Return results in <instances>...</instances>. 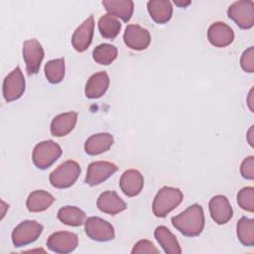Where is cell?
<instances>
[{"label":"cell","instance_id":"obj_23","mask_svg":"<svg viewBox=\"0 0 254 254\" xmlns=\"http://www.w3.org/2000/svg\"><path fill=\"white\" fill-rule=\"evenodd\" d=\"M155 238L159 242V244L164 249L167 254H180L182 253L181 246L176 238V236L166 227V226H158L154 232Z\"/></svg>","mask_w":254,"mask_h":254},{"label":"cell","instance_id":"obj_20","mask_svg":"<svg viewBox=\"0 0 254 254\" xmlns=\"http://www.w3.org/2000/svg\"><path fill=\"white\" fill-rule=\"evenodd\" d=\"M113 144V136L109 133H97L91 135L84 143V151L90 156L99 155L110 149Z\"/></svg>","mask_w":254,"mask_h":254},{"label":"cell","instance_id":"obj_8","mask_svg":"<svg viewBox=\"0 0 254 254\" xmlns=\"http://www.w3.org/2000/svg\"><path fill=\"white\" fill-rule=\"evenodd\" d=\"M45 53L42 45L36 39H30L23 44V59L29 75L36 74L40 70Z\"/></svg>","mask_w":254,"mask_h":254},{"label":"cell","instance_id":"obj_26","mask_svg":"<svg viewBox=\"0 0 254 254\" xmlns=\"http://www.w3.org/2000/svg\"><path fill=\"white\" fill-rule=\"evenodd\" d=\"M98 30L103 38L112 40L119 34L121 23L116 17L110 14H105L98 20Z\"/></svg>","mask_w":254,"mask_h":254},{"label":"cell","instance_id":"obj_36","mask_svg":"<svg viewBox=\"0 0 254 254\" xmlns=\"http://www.w3.org/2000/svg\"><path fill=\"white\" fill-rule=\"evenodd\" d=\"M174 3L177 5V6H179V7H187L188 5H190V3H191V1H190V0H188V1H179V0H176V1H174Z\"/></svg>","mask_w":254,"mask_h":254},{"label":"cell","instance_id":"obj_9","mask_svg":"<svg viewBox=\"0 0 254 254\" xmlns=\"http://www.w3.org/2000/svg\"><path fill=\"white\" fill-rule=\"evenodd\" d=\"M78 245V237L69 231H58L51 234L47 240V247L56 253L72 252Z\"/></svg>","mask_w":254,"mask_h":254},{"label":"cell","instance_id":"obj_1","mask_svg":"<svg viewBox=\"0 0 254 254\" xmlns=\"http://www.w3.org/2000/svg\"><path fill=\"white\" fill-rule=\"evenodd\" d=\"M172 223L185 236H197L204 227V214L201 205L194 203L182 213L172 217Z\"/></svg>","mask_w":254,"mask_h":254},{"label":"cell","instance_id":"obj_6","mask_svg":"<svg viewBox=\"0 0 254 254\" xmlns=\"http://www.w3.org/2000/svg\"><path fill=\"white\" fill-rule=\"evenodd\" d=\"M227 15L241 29H250L254 25V3L250 0H240L232 3Z\"/></svg>","mask_w":254,"mask_h":254},{"label":"cell","instance_id":"obj_21","mask_svg":"<svg viewBox=\"0 0 254 254\" xmlns=\"http://www.w3.org/2000/svg\"><path fill=\"white\" fill-rule=\"evenodd\" d=\"M102 5L108 14L128 22L134 11V3L131 0H104Z\"/></svg>","mask_w":254,"mask_h":254},{"label":"cell","instance_id":"obj_35","mask_svg":"<svg viewBox=\"0 0 254 254\" xmlns=\"http://www.w3.org/2000/svg\"><path fill=\"white\" fill-rule=\"evenodd\" d=\"M253 127L254 126H251L250 129L247 132V140H248V143L250 144L251 147L254 146V144H253Z\"/></svg>","mask_w":254,"mask_h":254},{"label":"cell","instance_id":"obj_2","mask_svg":"<svg viewBox=\"0 0 254 254\" xmlns=\"http://www.w3.org/2000/svg\"><path fill=\"white\" fill-rule=\"evenodd\" d=\"M183 198L184 194L179 189L164 187L157 192L153 200V213L157 217H165L183 201Z\"/></svg>","mask_w":254,"mask_h":254},{"label":"cell","instance_id":"obj_27","mask_svg":"<svg viewBox=\"0 0 254 254\" xmlns=\"http://www.w3.org/2000/svg\"><path fill=\"white\" fill-rule=\"evenodd\" d=\"M237 237L244 246L254 245V220L245 216L237 222Z\"/></svg>","mask_w":254,"mask_h":254},{"label":"cell","instance_id":"obj_16","mask_svg":"<svg viewBox=\"0 0 254 254\" xmlns=\"http://www.w3.org/2000/svg\"><path fill=\"white\" fill-rule=\"evenodd\" d=\"M119 186L124 194L127 196H135L143 190L144 178L139 171L130 169L121 175Z\"/></svg>","mask_w":254,"mask_h":254},{"label":"cell","instance_id":"obj_18","mask_svg":"<svg viewBox=\"0 0 254 254\" xmlns=\"http://www.w3.org/2000/svg\"><path fill=\"white\" fill-rule=\"evenodd\" d=\"M77 113L74 111L57 115L51 123V133L55 137H63L72 131L76 124Z\"/></svg>","mask_w":254,"mask_h":254},{"label":"cell","instance_id":"obj_5","mask_svg":"<svg viewBox=\"0 0 254 254\" xmlns=\"http://www.w3.org/2000/svg\"><path fill=\"white\" fill-rule=\"evenodd\" d=\"M43 232V225L35 220H25L18 224L12 232V242L15 247L26 246L36 241Z\"/></svg>","mask_w":254,"mask_h":254},{"label":"cell","instance_id":"obj_13","mask_svg":"<svg viewBox=\"0 0 254 254\" xmlns=\"http://www.w3.org/2000/svg\"><path fill=\"white\" fill-rule=\"evenodd\" d=\"M94 31L93 15L85 19L73 32L71 37V45L75 51L82 53L88 49L91 44Z\"/></svg>","mask_w":254,"mask_h":254},{"label":"cell","instance_id":"obj_3","mask_svg":"<svg viewBox=\"0 0 254 254\" xmlns=\"http://www.w3.org/2000/svg\"><path fill=\"white\" fill-rule=\"evenodd\" d=\"M80 166L75 161H65L50 174V183L57 189L71 187L79 177Z\"/></svg>","mask_w":254,"mask_h":254},{"label":"cell","instance_id":"obj_28","mask_svg":"<svg viewBox=\"0 0 254 254\" xmlns=\"http://www.w3.org/2000/svg\"><path fill=\"white\" fill-rule=\"evenodd\" d=\"M45 75L48 81L53 84L61 82L64 76V59L49 61L45 65Z\"/></svg>","mask_w":254,"mask_h":254},{"label":"cell","instance_id":"obj_30","mask_svg":"<svg viewBox=\"0 0 254 254\" xmlns=\"http://www.w3.org/2000/svg\"><path fill=\"white\" fill-rule=\"evenodd\" d=\"M238 205L249 212L254 211V189L252 187H246L239 190L237 193Z\"/></svg>","mask_w":254,"mask_h":254},{"label":"cell","instance_id":"obj_31","mask_svg":"<svg viewBox=\"0 0 254 254\" xmlns=\"http://www.w3.org/2000/svg\"><path fill=\"white\" fill-rule=\"evenodd\" d=\"M240 65L246 72L252 73L254 71V47H249L243 52L240 58Z\"/></svg>","mask_w":254,"mask_h":254},{"label":"cell","instance_id":"obj_7","mask_svg":"<svg viewBox=\"0 0 254 254\" xmlns=\"http://www.w3.org/2000/svg\"><path fill=\"white\" fill-rule=\"evenodd\" d=\"M84 230L90 239L99 242L109 241L115 237L113 226L108 221L97 216H91L85 220Z\"/></svg>","mask_w":254,"mask_h":254},{"label":"cell","instance_id":"obj_25","mask_svg":"<svg viewBox=\"0 0 254 254\" xmlns=\"http://www.w3.org/2000/svg\"><path fill=\"white\" fill-rule=\"evenodd\" d=\"M58 218L61 222L68 226H80L86 220L85 213L76 206L66 205L59 209Z\"/></svg>","mask_w":254,"mask_h":254},{"label":"cell","instance_id":"obj_29","mask_svg":"<svg viewBox=\"0 0 254 254\" xmlns=\"http://www.w3.org/2000/svg\"><path fill=\"white\" fill-rule=\"evenodd\" d=\"M117 54L118 52L115 46L110 44H101L93 50L92 57L97 64L108 65L117 58Z\"/></svg>","mask_w":254,"mask_h":254},{"label":"cell","instance_id":"obj_10","mask_svg":"<svg viewBox=\"0 0 254 254\" xmlns=\"http://www.w3.org/2000/svg\"><path fill=\"white\" fill-rule=\"evenodd\" d=\"M25 78L19 66L14 68L3 81V96L7 102L19 99L25 91Z\"/></svg>","mask_w":254,"mask_h":254},{"label":"cell","instance_id":"obj_19","mask_svg":"<svg viewBox=\"0 0 254 254\" xmlns=\"http://www.w3.org/2000/svg\"><path fill=\"white\" fill-rule=\"evenodd\" d=\"M109 86V76L106 71H99L92 74L85 84L84 93L86 97L95 99L101 97Z\"/></svg>","mask_w":254,"mask_h":254},{"label":"cell","instance_id":"obj_17","mask_svg":"<svg viewBox=\"0 0 254 254\" xmlns=\"http://www.w3.org/2000/svg\"><path fill=\"white\" fill-rule=\"evenodd\" d=\"M97 207L100 211L115 215L127 208L125 201L113 190H106L102 192L97 198Z\"/></svg>","mask_w":254,"mask_h":254},{"label":"cell","instance_id":"obj_34","mask_svg":"<svg viewBox=\"0 0 254 254\" xmlns=\"http://www.w3.org/2000/svg\"><path fill=\"white\" fill-rule=\"evenodd\" d=\"M247 104H248V107L249 109L251 110V112H254V100H253V88L250 89L249 91V94H248V97H247Z\"/></svg>","mask_w":254,"mask_h":254},{"label":"cell","instance_id":"obj_14","mask_svg":"<svg viewBox=\"0 0 254 254\" xmlns=\"http://www.w3.org/2000/svg\"><path fill=\"white\" fill-rule=\"evenodd\" d=\"M207 39L209 43L216 48L229 46L234 40L233 30L223 22L212 23L207 30Z\"/></svg>","mask_w":254,"mask_h":254},{"label":"cell","instance_id":"obj_11","mask_svg":"<svg viewBox=\"0 0 254 254\" xmlns=\"http://www.w3.org/2000/svg\"><path fill=\"white\" fill-rule=\"evenodd\" d=\"M123 40L125 45L131 50L143 51L149 47L151 35L147 29L137 24H130L125 29Z\"/></svg>","mask_w":254,"mask_h":254},{"label":"cell","instance_id":"obj_32","mask_svg":"<svg viewBox=\"0 0 254 254\" xmlns=\"http://www.w3.org/2000/svg\"><path fill=\"white\" fill-rule=\"evenodd\" d=\"M131 252H132V254H141V253H151V254L156 253V254H158V253H160L159 250L154 246V244L151 241L145 240V239L138 241L134 245Z\"/></svg>","mask_w":254,"mask_h":254},{"label":"cell","instance_id":"obj_24","mask_svg":"<svg viewBox=\"0 0 254 254\" xmlns=\"http://www.w3.org/2000/svg\"><path fill=\"white\" fill-rule=\"evenodd\" d=\"M54 201L55 197L51 193L42 190H38L32 191L29 194L26 205L28 210L31 212H41L49 208Z\"/></svg>","mask_w":254,"mask_h":254},{"label":"cell","instance_id":"obj_4","mask_svg":"<svg viewBox=\"0 0 254 254\" xmlns=\"http://www.w3.org/2000/svg\"><path fill=\"white\" fill-rule=\"evenodd\" d=\"M62 153V148L58 143L53 140H47L35 146L32 160L38 169L46 170L61 157Z\"/></svg>","mask_w":254,"mask_h":254},{"label":"cell","instance_id":"obj_15","mask_svg":"<svg viewBox=\"0 0 254 254\" xmlns=\"http://www.w3.org/2000/svg\"><path fill=\"white\" fill-rule=\"evenodd\" d=\"M208 206L210 216L217 224H225L232 218L233 209L226 196L221 194L213 196Z\"/></svg>","mask_w":254,"mask_h":254},{"label":"cell","instance_id":"obj_12","mask_svg":"<svg viewBox=\"0 0 254 254\" xmlns=\"http://www.w3.org/2000/svg\"><path fill=\"white\" fill-rule=\"evenodd\" d=\"M118 170L113 163L97 161L89 164L85 176V183L89 186H96L110 178Z\"/></svg>","mask_w":254,"mask_h":254},{"label":"cell","instance_id":"obj_22","mask_svg":"<svg viewBox=\"0 0 254 254\" xmlns=\"http://www.w3.org/2000/svg\"><path fill=\"white\" fill-rule=\"evenodd\" d=\"M151 18L158 24H165L172 18L173 6L168 0H151L147 2Z\"/></svg>","mask_w":254,"mask_h":254},{"label":"cell","instance_id":"obj_33","mask_svg":"<svg viewBox=\"0 0 254 254\" xmlns=\"http://www.w3.org/2000/svg\"><path fill=\"white\" fill-rule=\"evenodd\" d=\"M241 176L246 180L254 179V157L249 156L245 158L240 166Z\"/></svg>","mask_w":254,"mask_h":254}]
</instances>
